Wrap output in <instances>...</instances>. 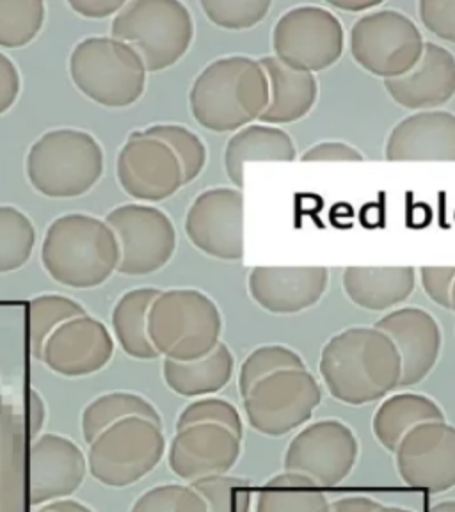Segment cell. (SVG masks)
<instances>
[{
  "instance_id": "cell-49",
  "label": "cell",
  "mask_w": 455,
  "mask_h": 512,
  "mask_svg": "<svg viewBox=\"0 0 455 512\" xmlns=\"http://www.w3.org/2000/svg\"><path fill=\"white\" fill-rule=\"evenodd\" d=\"M45 507L54 512H93L88 505L80 504L77 500H68V498L57 500V502H52V504L45 505Z\"/></svg>"
},
{
  "instance_id": "cell-20",
  "label": "cell",
  "mask_w": 455,
  "mask_h": 512,
  "mask_svg": "<svg viewBox=\"0 0 455 512\" xmlns=\"http://www.w3.org/2000/svg\"><path fill=\"white\" fill-rule=\"evenodd\" d=\"M374 328L392 340L402 360L400 386L411 388L422 383L440 360L441 329L431 313L406 306L386 313Z\"/></svg>"
},
{
  "instance_id": "cell-29",
  "label": "cell",
  "mask_w": 455,
  "mask_h": 512,
  "mask_svg": "<svg viewBox=\"0 0 455 512\" xmlns=\"http://www.w3.org/2000/svg\"><path fill=\"white\" fill-rule=\"evenodd\" d=\"M157 288H136L121 296L112 312V328L121 349L134 360H155V351L148 336V313L159 297Z\"/></svg>"
},
{
  "instance_id": "cell-39",
  "label": "cell",
  "mask_w": 455,
  "mask_h": 512,
  "mask_svg": "<svg viewBox=\"0 0 455 512\" xmlns=\"http://www.w3.org/2000/svg\"><path fill=\"white\" fill-rule=\"evenodd\" d=\"M130 512H208L205 500L191 486L164 484L139 496Z\"/></svg>"
},
{
  "instance_id": "cell-16",
  "label": "cell",
  "mask_w": 455,
  "mask_h": 512,
  "mask_svg": "<svg viewBox=\"0 0 455 512\" xmlns=\"http://www.w3.org/2000/svg\"><path fill=\"white\" fill-rule=\"evenodd\" d=\"M118 180L134 200L164 201L184 185L182 166L168 144L132 132L118 155Z\"/></svg>"
},
{
  "instance_id": "cell-32",
  "label": "cell",
  "mask_w": 455,
  "mask_h": 512,
  "mask_svg": "<svg viewBox=\"0 0 455 512\" xmlns=\"http://www.w3.org/2000/svg\"><path fill=\"white\" fill-rule=\"evenodd\" d=\"M36 230L22 210L0 205V274L18 271L32 255Z\"/></svg>"
},
{
  "instance_id": "cell-21",
  "label": "cell",
  "mask_w": 455,
  "mask_h": 512,
  "mask_svg": "<svg viewBox=\"0 0 455 512\" xmlns=\"http://www.w3.org/2000/svg\"><path fill=\"white\" fill-rule=\"evenodd\" d=\"M328 285L326 267H255L249 274V294L274 315H296L312 308Z\"/></svg>"
},
{
  "instance_id": "cell-33",
  "label": "cell",
  "mask_w": 455,
  "mask_h": 512,
  "mask_svg": "<svg viewBox=\"0 0 455 512\" xmlns=\"http://www.w3.org/2000/svg\"><path fill=\"white\" fill-rule=\"evenodd\" d=\"M45 24L41 0H0V47L29 45Z\"/></svg>"
},
{
  "instance_id": "cell-17",
  "label": "cell",
  "mask_w": 455,
  "mask_h": 512,
  "mask_svg": "<svg viewBox=\"0 0 455 512\" xmlns=\"http://www.w3.org/2000/svg\"><path fill=\"white\" fill-rule=\"evenodd\" d=\"M112 354L114 340L104 322L82 315L48 336L41 361L59 376L84 377L102 370Z\"/></svg>"
},
{
  "instance_id": "cell-42",
  "label": "cell",
  "mask_w": 455,
  "mask_h": 512,
  "mask_svg": "<svg viewBox=\"0 0 455 512\" xmlns=\"http://www.w3.org/2000/svg\"><path fill=\"white\" fill-rule=\"evenodd\" d=\"M420 280L425 294L441 308L452 310V288L455 281V267H422Z\"/></svg>"
},
{
  "instance_id": "cell-28",
  "label": "cell",
  "mask_w": 455,
  "mask_h": 512,
  "mask_svg": "<svg viewBox=\"0 0 455 512\" xmlns=\"http://www.w3.org/2000/svg\"><path fill=\"white\" fill-rule=\"evenodd\" d=\"M427 422H445L443 409L431 397L420 393H397L384 399L377 408L372 431L376 440L393 454L411 429Z\"/></svg>"
},
{
  "instance_id": "cell-4",
  "label": "cell",
  "mask_w": 455,
  "mask_h": 512,
  "mask_svg": "<svg viewBox=\"0 0 455 512\" xmlns=\"http://www.w3.org/2000/svg\"><path fill=\"white\" fill-rule=\"evenodd\" d=\"M223 315L207 294L194 288L160 292L148 313V336L166 360L205 358L221 342Z\"/></svg>"
},
{
  "instance_id": "cell-45",
  "label": "cell",
  "mask_w": 455,
  "mask_h": 512,
  "mask_svg": "<svg viewBox=\"0 0 455 512\" xmlns=\"http://www.w3.org/2000/svg\"><path fill=\"white\" fill-rule=\"evenodd\" d=\"M127 2L123 0H70L68 6L86 18H107L118 15L125 8Z\"/></svg>"
},
{
  "instance_id": "cell-1",
  "label": "cell",
  "mask_w": 455,
  "mask_h": 512,
  "mask_svg": "<svg viewBox=\"0 0 455 512\" xmlns=\"http://www.w3.org/2000/svg\"><path fill=\"white\" fill-rule=\"evenodd\" d=\"M320 376L336 400L363 406L399 388L402 360L383 331L349 328L333 336L320 352Z\"/></svg>"
},
{
  "instance_id": "cell-38",
  "label": "cell",
  "mask_w": 455,
  "mask_h": 512,
  "mask_svg": "<svg viewBox=\"0 0 455 512\" xmlns=\"http://www.w3.org/2000/svg\"><path fill=\"white\" fill-rule=\"evenodd\" d=\"M200 6L217 27L244 31L264 20L271 9V0H201Z\"/></svg>"
},
{
  "instance_id": "cell-2",
  "label": "cell",
  "mask_w": 455,
  "mask_h": 512,
  "mask_svg": "<svg viewBox=\"0 0 455 512\" xmlns=\"http://www.w3.org/2000/svg\"><path fill=\"white\" fill-rule=\"evenodd\" d=\"M201 127L224 134L248 127L269 104V82L260 61L246 56L217 59L203 68L189 93Z\"/></svg>"
},
{
  "instance_id": "cell-36",
  "label": "cell",
  "mask_w": 455,
  "mask_h": 512,
  "mask_svg": "<svg viewBox=\"0 0 455 512\" xmlns=\"http://www.w3.org/2000/svg\"><path fill=\"white\" fill-rule=\"evenodd\" d=\"M191 488L205 500L208 512H251V480L226 473L194 480Z\"/></svg>"
},
{
  "instance_id": "cell-47",
  "label": "cell",
  "mask_w": 455,
  "mask_h": 512,
  "mask_svg": "<svg viewBox=\"0 0 455 512\" xmlns=\"http://www.w3.org/2000/svg\"><path fill=\"white\" fill-rule=\"evenodd\" d=\"M47 420V408L40 397V393L31 392V436L36 438L40 434Z\"/></svg>"
},
{
  "instance_id": "cell-23",
  "label": "cell",
  "mask_w": 455,
  "mask_h": 512,
  "mask_svg": "<svg viewBox=\"0 0 455 512\" xmlns=\"http://www.w3.org/2000/svg\"><path fill=\"white\" fill-rule=\"evenodd\" d=\"M390 162H455V114L422 111L395 125L384 148Z\"/></svg>"
},
{
  "instance_id": "cell-11",
  "label": "cell",
  "mask_w": 455,
  "mask_h": 512,
  "mask_svg": "<svg viewBox=\"0 0 455 512\" xmlns=\"http://www.w3.org/2000/svg\"><path fill=\"white\" fill-rule=\"evenodd\" d=\"M242 399L249 425L264 436L281 438L312 420L322 388L308 368L281 370L258 381Z\"/></svg>"
},
{
  "instance_id": "cell-24",
  "label": "cell",
  "mask_w": 455,
  "mask_h": 512,
  "mask_svg": "<svg viewBox=\"0 0 455 512\" xmlns=\"http://www.w3.org/2000/svg\"><path fill=\"white\" fill-rule=\"evenodd\" d=\"M269 82V104L258 120L280 127L303 120L310 114L319 96V84L313 73L292 70L276 57L260 59Z\"/></svg>"
},
{
  "instance_id": "cell-34",
  "label": "cell",
  "mask_w": 455,
  "mask_h": 512,
  "mask_svg": "<svg viewBox=\"0 0 455 512\" xmlns=\"http://www.w3.org/2000/svg\"><path fill=\"white\" fill-rule=\"evenodd\" d=\"M88 315L73 299L57 294H45L31 301V351L36 360H41L48 336L68 320Z\"/></svg>"
},
{
  "instance_id": "cell-15",
  "label": "cell",
  "mask_w": 455,
  "mask_h": 512,
  "mask_svg": "<svg viewBox=\"0 0 455 512\" xmlns=\"http://www.w3.org/2000/svg\"><path fill=\"white\" fill-rule=\"evenodd\" d=\"M395 454L400 479L411 488L445 493L455 488V427L427 422L402 438Z\"/></svg>"
},
{
  "instance_id": "cell-43",
  "label": "cell",
  "mask_w": 455,
  "mask_h": 512,
  "mask_svg": "<svg viewBox=\"0 0 455 512\" xmlns=\"http://www.w3.org/2000/svg\"><path fill=\"white\" fill-rule=\"evenodd\" d=\"M301 160L303 162H361V160H365V157L351 144L326 141V143L315 144L310 150H306Z\"/></svg>"
},
{
  "instance_id": "cell-6",
  "label": "cell",
  "mask_w": 455,
  "mask_h": 512,
  "mask_svg": "<svg viewBox=\"0 0 455 512\" xmlns=\"http://www.w3.org/2000/svg\"><path fill=\"white\" fill-rule=\"evenodd\" d=\"M112 38L127 43L148 72H162L189 52L194 40L191 13L180 0H134L112 22Z\"/></svg>"
},
{
  "instance_id": "cell-37",
  "label": "cell",
  "mask_w": 455,
  "mask_h": 512,
  "mask_svg": "<svg viewBox=\"0 0 455 512\" xmlns=\"http://www.w3.org/2000/svg\"><path fill=\"white\" fill-rule=\"evenodd\" d=\"M281 370H306L299 352L287 345H262L249 354L239 372V390L242 397L264 377Z\"/></svg>"
},
{
  "instance_id": "cell-35",
  "label": "cell",
  "mask_w": 455,
  "mask_h": 512,
  "mask_svg": "<svg viewBox=\"0 0 455 512\" xmlns=\"http://www.w3.org/2000/svg\"><path fill=\"white\" fill-rule=\"evenodd\" d=\"M144 136L159 139L168 144L171 152L175 153L176 159L182 166L184 185L191 184L201 175L207 164V148L192 130L182 125H153L146 130H141Z\"/></svg>"
},
{
  "instance_id": "cell-41",
  "label": "cell",
  "mask_w": 455,
  "mask_h": 512,
  "mask_svg": "<svg viewBox=\"0 0 455 512\" xmlns=\"http://www.w3.org/2000/svg\"><path fill=\"white\" fill-rule=\"evenodd\" d=\"M418 11L425 29L440 40L455 43V0H422Z\"/></svg>"
},
{
  "instance_id": "cell-3",
  "label": "cell",
  "mask_w": 455,
  "mask_h": 512,
  "mask_svg": "<svg viewBox=\"0 0 455 512\" xmlns=\"http://www.w3.org/2000/svg\"><path fill=\"white\" fill-rule=\"evenodd\" d=\"M41 262L52 280L70 288H95L120 265L111 226L89 214H66L48 226Z\"/></svg>"
},
{
  "instance_id": "cell-40",
  "label": "cell",
  "mask_w": 455,
  "mask_h": 512,
  "mask_svg": "<svg viewBox=\"0 0 455 512\" xmlns=\"http://www.w3.org/2000/svg\"><path fill=\"white\" fill-rule=\"evenodd\" d=\"M196 424L223 425L240 440L244 436V424L239 411L228 400L216 399V397L194 400L178 416L176 431H182L185 427Z\"/></svg>"
},
{
  "instance_id": "cell-9",
  "label": "cell",
  "mask_w": 455,
  "mask_h": 512,
  "mask_svg": "<svg viewBox=\"0 0 455 512\" xmlns=\"http://www.w3.org/2000/svg\"><path fill=\"white\" fill-rule=\"evenodd\" d=\"M420 29L400 11L383 9L361 16L351 29V54L363 70L397 79L415 68L424 54Z\"/></svg>"
},
{
  "instance_id": "cell-46",
  "label": "cell",
  "mask_w": 455,
  "mask_h": 512,
  "mask_svg": "<svg viewBox=\"0 0 455 512\" xmlns=\"http://www.w3.org/2000/svg\"><path fill=\"white\" fill-rule=\"evenodd\" d=\"M381 507L376 500L367 496H347L331 504L329 512H374Z\"/></svg>"
},
{
  "instance_id": "cell-5",
  "label": "cell",
  "mask_w": 455,
  "mask_h": 512,
  "mask_svg": "<svg viewBox=\"0 0 455 512\" xmlns=\"http://www.w3.org/2000/svg\"><path fill=\"white\" fill-rule=\"evenodd\" d=\"M25 169L32 187L43 196L79 198L104 175V150L84 130L56 128L32 144Z\"/></svg>"
},
{
  "instance_id": "cell-22",
  "label": "cell",
  "mask_w": 455,
  "mask_h": 512,
  "mask_svg": "<svg viewBox=\"0 0 455 512\" xmlns=\"http://www.w3.org/2000/svg\"><path fill=\"white\" fill-rule=\"evenodd\" d=\"M393 102L409 111H436L455 95V57L438 43H425L424 54L411 72L384 80Z\"/></svg>"
},
{
  "instance_id": "cell-52",
  "label": "cell",
  "mask_w": 455,
  "mask_h": 512,
  "mask_svg": "<svg viewBox=\"0 0 455 512\" xmlns=\"http://www.w3.org/2000/svg\"><path fill=\"white\" fill-rule=\"evenodd\" d=\"M452 310L455 312V281H454V288H452Z\"/></svg>"
},
{
  "instance_id": "cell-12",
  "label": "cell",
  "mask_w": 455,
  "mask_h": 512,
  "mask_svg": "<svg viewBox=\"0 0 455 512\" xmlns=\"http://www.w3.org/2000/svg\"><path fill=\"white\" fill-rule=\"evenodd\" d=\"M105 223L111 226L120 244L118 271L121 274H152L175 255V226L159 208L128 203L111 210Z\"/></svg>"
},
{
  "instance_id": "cell-26",
  "label": "cell",
  "mask_w": 455,
  "mask_h": 512,
  "mask_svg": "<svg viewBox=\"0 0 455 512\" xmlns=\"http://www.w3.org/2000/svg\"><path fill=\"white\" fill-rule=\"evenodd\" d=\"M296 159L292 137L283 128L264 123L237 130L224 150V168L235 189L244 187L246 162H292Z\"/></svg>"
},
{
  "instance_id": "cell-50",
  "label": "cell",
  "mask_w": 455,
  "mask_h": 512,
  "mask_svg": "<svg viewBox=\"0 0 455 512\" xmlns=\"http://www.w3.org/2000/svg\"><path fill=\"white\" fill-rule=\"evenodd\" d=\"M429 512H455V500L440 502V504L434 505Z\"/></svg>"
},
{
  "instance_id": "cell-10",
  "label": "cell",
  "mask_w": 455,
  "mask_h": 512,
  "mask_svg": "<svg viewBox=\"0 0 455 512\" xmlns=\"http://www.w3.org/2000/svg\"><path fill=\"white\" fill-rule=\"evenodd\" d=\"M344 47V25L320 6L288 9L272 29L274 57L299 72L328 70L340 61Z\"/></svg>"
},
{
  "instance_id": "cell-53",
  "label": "cell",
  "mask_w": 455,
  "mask_h": 512,
  "mask_svg": "<svg viewBox=\"0 0 455 512\" xmlns=\"http://www.w3.org/2000/svg\"><path fill=\"white\" fill-rule=\"evenodd\" d=\"M32 512H54V511H50V509H48V507H45V505H43V507H41V509H36V511H32Z\"/></svg>"
},
{
  "instance_id": "cell-7",
  "label": "cell",
  "mask_w": 455,
  "mask_h": 512,
  "mask_svg": "<svg viewBox=\"0 0 455 512\" xmlns=\"http://www.w3.org/2000/svg\"><path fill=\"white\" fill-rule=\"evenodd\" d=\"M146 73L136 50L112 36L86 38L70 57V75L80 93L114 109L136 104L146 88Z\"/></svg>"
},
{
  "instance_id": "cell-27",
  "label": "cell",
  "mask_w": 455,
  "mask_h": 512,
  "mask_svg": "<svg viewBox=\"0 0 455 512\" xmlns=\"http://www.w3.org/2000/svg\"><path fill=\"white\" fill-rule=\"evenodd\" d=\"M235 358L230 347L219 342L205 358L194 361L164 360L162 374L169 390L182 397H208L232 381Z\"/></svg>"
},
{
  "instance_id": "cell-31",
  "label": "cell",
  "mask_w": 455,
  "mask_h": 512,
  "mask_svg": "<svg viewBox=\"0 0 455 512\" xmlns=\"http://www.w3.org/2000/svg\"><path fill=\"white\" fill-rule=\"evenodd\" d=\"M130 416H141L153 424L162 425V418L152 402L130 392L105 393L93 400L82 413L80 427L84 440L95 441L105 429Z\"/></svg>"
},
{
  "instance_id": "cell-19",
  "label": "cell",
  "mask_w": 455,
  "mask_h": 512,
  "mask_svg": "<svg viewBox=\"0 0 455 512\" xmlns=\"http://www.w3.org/2000/svg\"><path fill=\"white\" fill-rule=\"evenodd\" d=\"M240 441L223 425H189L171 441L169 468L187 482L226 475L239 463Z\"/></svg>"
},
{
  "instance_id": "cell-30",
  "label": "cell",
  "mask_w": 455,
  "mask_h": 512,
  "mask_svg": "<svg viewBox=\"0 0 455 512\" xmlns=\"http://www.w3.org/2000/svg\"><path fill=\"white\" fill-rule=\"evenodd\" d=\"M331 502L317 482L283 472L267 480L256 496L255 512H329Z\"/></svg>"
},
{
  "instance_id": "cell-13",
  "label": "cell",
  "mask_w": 455,
  "mask_h": 512,
  "mask_svg": "<svg viewBox=\"0 0 455 512\" xmlns=\"http://www.w3.org/2000/svg\"><path fill=\"white\" fill-rule=\"evenodd\" d=\"M360 456V443L349 425L320 420L304 427L285 452V472L301 473L320 488H333L351 475Z\"/></svg>"
},
{
  "instance_id": "cell-18",
  "label": "cell",
  "mask_w": 455,
  "mask_h": 512,
  "mask_svg": "<svg viewBox=\"0 0 455 512\" xmlns=\"http://www.w3.org/2000/svg\"><path fill=\"white\" fill-rule=\"evenodd\" d=\"M86 456L72 440L59 434H43L29 454V504H52L72 496L84 482Z\"/></svg>"
},
{
  "instance_id": "cell-44",
  "label": "cell",
  "mask_w": 455,
  "mask_h": 512,
  "mask_svg": "<svg viewBox=\"0 0 455 512\" xmlns=\"http://www.w3.org/2000/svg\"><path fill=\"white\" fill-rule=\"evenodd\" d=\"M20 88L22 80L18 68L8 56L0 54V116L15 105Z\"/></svg>"
},
{
  "instance_id": "cell-14",
  "label": "cell",
  "mask_w": 455,
  "mask_h": 512,
  "mask_svg": "<svg viewBox=\"0 0 455 512\" xmlns=\"http://www.w3.org/2000/svg\"><path fill=\"white\" fill-rule=\"evenodd\" d=\"M185 233L192 246L226 262L244 258V194L235 187L201 192L187 217Z\"/></svg>"
},
{
  "instance_id": "cell-25",
  "label": "cell",
  "mask_w": 455,
  "mask_h": 512,
  "mask_svg": "<svg viewBox=\"0 0 455 512\" xmlns=\"http://www.w3.org/2000/svg\"><path fill=\"white\" fill-rule=\"evenodd\" d=\"M342 283L356 306L368 312H386L411 297L416 271L413 267H347Z\"/></svg>"
},
{
  "instance_id": "cell-8",
  "label": "cell",
  "mask_w": 455,
  "mask_h": 512,
  "mask_svg": "<svg viewBox=\"0 0 455 512\" xmlns=\"http://www.w3.org/2000/svg\"><path fill=\"white\" fill-rule=\"evenodd\" d=\"M164 452L162 425L130 416L89 443L88 470L107 488H127L152 473Z\"/></svg>"
},
{
  "instance_id": "cell-48",
  "label": "cell",
  "mask_w": 455,
  "mask_h": 512,
  "mask_svg": "<svg viewBox=\"0 0 455 512\" xmlns=\"http://www.w3.org/2000/svg\"><path fill=\"white\" fill-rule=\"evenodd\" d=\"M329 4L335 6L336 9L360 13V11H370V9L377 8L381 4V0H329Z\"/></svg>"
},
{
  "instance_id": "cell-51",
  "label": "cell",
  "mask_w": 455,
  "mask_h": 512,
  "mask_svg": "<svg viewBox=\"0 0 455 512\" xmlns=\"http://www.w3.org/2000/svg\"><path fill=\"white\" fill-rule=\"evenodd\" d=\"M374 512H413L409 511V509H402V507H384V505H381L377 511Z\"/></svg>"
}]
</instances>
